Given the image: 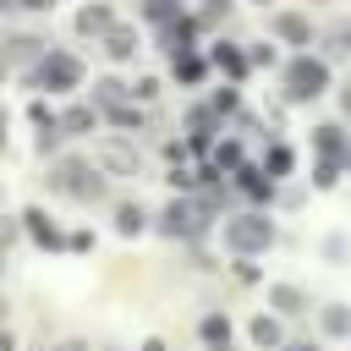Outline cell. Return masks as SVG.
Returning a JSON list of instances; mask_svg holds the SVG:
<instances>
[{
  "label": "cell",
  "instance_id": "cell-1",
  "mask_svg": "<svg viewBox=\"0 0 351 351\" xmlns=\"http://www.w3.org/2000/svg\"><path fill=\"white\" fill-rule=\"evenodd\" d=\"M225 241H230V252H263L269 241H274V225L269 219H258V214H241V219H225Z\"/></svg>",
  "mask_w": 351,
  "mask_h": 351
},
{
  "label": "cell",
  "instance_id": "cell-2",
  "mask_svg": "<svg viewBox=\"0 0 351 351\" xmlns=\"http://www.w3.org/2000/svg\"><path fill=\"white\" fill-rule=\"evenodd\" d=\"M324 82H329V71H324V60H313V55H302V60L285 66V93H291V99H318Z\"/></svg>",
  "mask_w": 351,
  "mask_h": 351
},
{
  "label": "cell",
  "instance_id": "cell-3",
  "mask_svg": "<svg viewBox=\"0 0 351 351\" xmlns=\"http://www.w3.org/2000/svg\"><path fill=\"white\" fill-rule=\"evenodd\" d=\"M33 82H44V88H55V93H66V88H77V82H82V66H77L71 55H60V49H55V55H44V60H38Z\"/></svg>",
  "mask_w": 351,
  "mask_h": 351
},
{
  "label": "cell",
  "instance_id": "cell-4",
  "mask_svg": "<svg viewBox=\"0 0 351 351\" xmlns=\"http://www.w3.org/2000/svg\"><path fill=\"white\" fill-rule=\"evenodd\" d=\"M197 225H192V208L186 203H170L165 208V236H192Z\"/></svg>",
  "mask_w": 351,
  "mask_h": 351
},
{
  "label": "cell",
  "instance_id": "cell-5",
  "mask_svg": "<svg viewBox=\"0 0 351 351\" xmlns=\"http://www.w3.org/2000/svg\"><path fill=\"white\" fill-rule=\"evenodd\" d=\"M313 148H318L324 159H340V154H346V137H340V126H318V137H313Z\"/></svg>",
  "mask_w": 351,
  "mask_h": 351
},
{
  "label": "cell",
  "instance_id": "cell-6",
  "mask_svg": "<svg viewBox=\"0 0 351 351\" xmlns=\"http://www.w3.org/2000/svg\"><path fill=\"white\" fill-rule=\"evenodd\" d=\"M274 27H280V38H291V44H307V38H313V27H307V22L296 16V11H285V16L274 22Z\"/></svg>",
  "mask_w": 351,
  "mask_h": 351
},
{
  "label": "cell",
  "instance_id": "cell-7",
  "mask_svg": "<svg viewBox=\"0 0 351 351\" xmlns=\"http://www.w3.org/2000/svg\"><path fill=\"white\" fill-rule=\"evenodd\" d=\"M143 219H148V214H143L137 203H121V208H115V230H121V236H137Z\"/></svg>",
  "mask_w": 351,
  "mask_h": 351
},
{
  "label": "cell",
  "instance_id": "cell-8",
  "mask_svg": "<svg viewBox=\"0 0 351 351\" xmlns=\"http://www.w3.org/2000/svg\"><path fill=\"white\" fill-rule=\"evenodd\" d=\"M104 27H110V11H104V5H82L77 33H104Z\"/></svg>",
  "mask_w": 351,
  "mask_h": 351
},
{
  "label": "cell",
  "instance_id": "cell-9",
  "mask_svg": "<svg viewBox=\"0 0 351 351\" xmlns=\"http://www.w3.org/2000/svg\"><path fill=\"white\" fill-rule=\"evenodd\" d=\"M27 230H33L44 247H60V230L49 225V214H38V208H33V214H27Z\"/></svg>",
  "mask_w": 351,
  "mask_h": 351
},
{
  "label": "cell",
  "instance_id": "cell-10",
  "mask_svg": "<svg viewBox=\"0 0 351 351\" xmlns=\"http://www.w3.org/2000/svg\"><path fill=\"white\" fill-rule=\"evenodd\" d=\"M269 302H274V307H280V313H302V307H307V302H302V291H296V285H274V291H269Z\"/></svg>",
  "mask_w": 351,
  "mask_h": 351
},
{
  "label": "cell",
  "instance_id": "cell-11",
  "mask_svg": "<svg viewBox=\"0 0 351 351\" xmlns=\"http://www.w3.org/2000/svg\"><path fill=\"white\" fill-rule=\"evenodd\" d=\"M225 335H230V324H225L219 313H208V318H203V340H208V346H225Z\"/></svg>",
  "mask_w": 351,
  "mask_h": 351
},
{
  "label": "cell",
  "instance_id": "cell-12",
  "mask_svg": "<svg viewBox=\"0 0 351 351\" xmlns=\"http://www.w3.org/2000/svg\"><path fill=\"white\" fill-rule=\"evenodd\" d=\"M252 340L258 346H280V324L274 318H252Z\"/></svg>",
  "mask_w": 351,
  "mask_h": 351
},
{
  "label": "cell",
  "instance_id": "cell-13",
  "mask_svg": "<svg viewBox=\"0 0 351 351\" xmlns=\"http://www.w3.org/2000/svg\"><path fill=\"white\" fill-rule=\"evenodd\" d=\"M132 49H137V38H132L126 27H115V33H110V55H115V60H126Z\"/></svg>",
  "mask_w": 351,
  "mask_h": 351
},
{
  "label": "cell",
  "instance_id": "cell-14",
  "mask_svg": "<svg viewBox=\"0 0 351 351\" xmlns=\"http://www.w3.org/2000/svg\"><path fill=\"white\" fill-rule=\"evenodd\" d=\"M241 186H247V192H252V197H269V181H263V176H258V170H241Z\"/></svg>",
  "mask_w": 351,
  "mask_h": 351
},
{
  "label": "cell",
  "instance_id": "cell-15",
  "mask_svg": "<svg viewBox=\"0 0 351 351\" xmlns=\"http://www.w3.org/2000/svg\"><path fill=\"white\" fill-rule=\"evenodd\" d=\"M66 126H71V132H93V110H71Z\"/></svg>",
  "mask_w": 351,
  "mask_h": 351
},
{
  "label": "cell",
  "instance_id": "cell-16",
  "mask_svg": "<svg viewBox=\"0 0 351 351\" xmlns=\"http://www.w3.org/2000/svg\"><path fill=\"white\" fill-rule=\"evenodd\" d=\"M214 60H219V66H225V71H230V77H236V71H241V55H236V49H214Z\"/></svg>",
  "mask_w": 351,
  "mask_h": 351
},
{
  "label": "cell",
  "instance_id": "cell-17",
  "mask_svg": "<svg viewBox=\"0 0 351 351\" xmlns=\"http://www.w3.org/2000/svg\"><path fill=\"white\" fill-rule=\"evenodd\" d=\"M269 170H274V176H285V170H291V154H285V148H274V154H269Z\"/></svg>",
  "mask_w": 351,
  "mask_h": 351
},
{
  "label": "cell",
  "instance_id": "cell-18",
  "mask_svg": "<svg viewBox=\"0 0 351 351\" xmlns=\"http://www.w3.org/2000/svg\"><path fill=\"white\" fill-rule=\"evenodd\" d=\"M324 329L329 335H346V313H324Z\"/></svg>",
  "mask_w": 351,
  "mask_h": 351
},
{
  "label": "cell",
  "instance_id": "cell-19",
  "mask_svg": "<svg viewBox=\"0 0 351 351\" xmlns=\"http://www.w3.org/2000/svg\"><path fill=\"white\" fill-rule=\"evenodd\" d=\"M291 351H318V346H291Z\"/></svg>",
  "mask_w": 351,
  "mask_h": 351
},
{
  "label": "cell",
  "instance_id": "cell-20",
  "mask_svg": "<svg viewBox=\"0 0 351 351\" xmlns=\"http://www.w3.org/2000/svg\"><path fill=\"white\" fill-rule=\"evenodd\" d=\"M214 351H225V346H214Z\"/></svg>",
  "mask_w": 351,
  "mask_h": 351
}]
</instances>
